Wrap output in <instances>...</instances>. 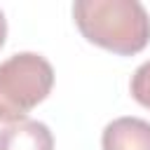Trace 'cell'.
I'll list each match as a JSON object with an SVG mask.
<instances>
[{
    "label": "cell",
    "mask_w": 150,
    "mask_h": 150,
    "mask_svg": "<svg viewBox=\"0 0 150 150\" xmlns=\"http://www.w3.org/2000/svg\"><path fill=\"white\" fill-rule=\"evenodd\" d=\"M5 38H7V19H5V14L0 9V47L5 45Z\"/></svg>",
    "instance_id": "obj_6"
},
{
    "label": "cell",
    "mask_w": 150,
    "mask_h": 150,
    "mask_svg": "<svg viewBox=\"0 0 150 150\" xmlns=\"http://www.w3.org/2000/svg\"><path fill=\"white\" fill-rule=\"evenodd\" d=\"M54 84L52 63L35 52L12 54L0 63V122H21L47 98Z\"/></svg>",
    "instance_id": "obj_2"
},
{
    "label": "cell",
    "mask_w": 150,
    "mask_h": 150,
    "mask_svg": "<svg viewBox=\"0 0 150 150\" xmlns=\"http://www.w3.org/2000/svg\"><path fill=\"white\" fill-rule=\"evenodd\" d=\"M80 33L115 54H136L150 40V16L138 0H75Z\"/></svg>",
    "instance_id": "obj_1"
},
{
    "label": "cell",
    "mask_w": 150,
    "mask_h": 150,
    "mask_svg": "<svg viewBox=\"0 0 150 150\" xmlns=\"http://www.w3.org/2000/svg\"><path fill=\"white\" fill-rule=\"evenodd\" d=\"M103 150H150V122L141 117H117L101 136Z\"/></svg>",
    "instance_id": "obj_3"
},
{
    "label": "cell",
    "mask_w": 150,
    "mask_h": 150,
    "mask_svg": "<svg viewBox=\"0 0 150 150\" xmlns=\"http://www.w3.org/2000/svg\"><path fill=\"white\" fill-rule=\"evenodd\" d=\"M0 150H54V136L45 122L21 120L0 129Z\"/></svg>",
    "instance_id": "obj_4"
},
{
    "label": "cell",
    "mask_w": 150,
    "mask_h": 150,
    "mask_svg": "<svg viewBox=\"0 0 150 150\" xmlns=\"http://www.w3.org/2000/svg\"><path fill=\"white\" fill-rule=\"evenodd\" d=\"M131 96L150 110V61L141 63L131 75Z\"/></svg>",
    "instance_id": "obj_5"
}]
</instances>
